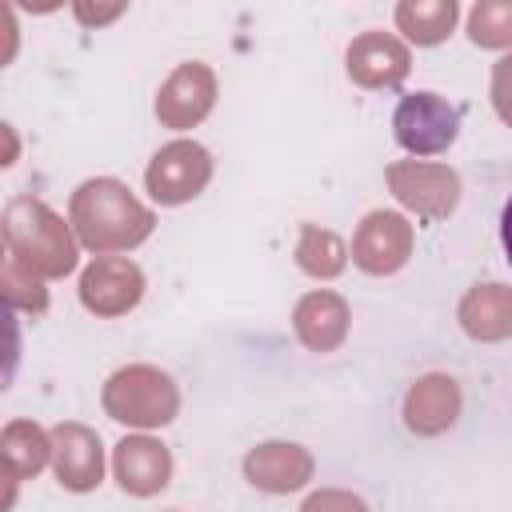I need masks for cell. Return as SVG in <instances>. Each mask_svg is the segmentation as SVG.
Here are the masks:
<instances>
[{
    "instance_id": "14",
    "label": "cell",
    "mask_w": 512,
    "mask_h": 512,
    "mask_svg": "<svg viewBox=\"0 0 512 512\" xmlns=\"http://www.w3.org/2000/svg\"><path fill=\"white\" fill-rule=\"evenodd\" d=\"M464 396L448 372H428L404 392V428L412 436H444L460 420Z\"/></svg>"
},
{
    "instance_id": "10",
    "label": "cell",
    "mask_w": 512,
    "mask_h": 512,
    "mask_svg": "<svg viewBox=\"0 0 512 512\" xmlns=\"http://www.w3.org/2000/svg\"><path fill=\"white\" fill-rule=\"evenodd\" d=\"M344 68L352 76V84L380 92V88H400L412 72V48L404 44V36L396 32H360L352 36L348 52H344Z\"/></svg>"
},
{
    "instance_id": "24",
    "label": "cell",
    "mask_w": 512,
    "mask_h": 512,
    "mask_svg": "<svg viewBox=\"0 0 512 512\" xmlns=\"http://www.w3.org/2000/svg\"><path fill=\"white\" fill-rule=\"evenodd\" d=\"M72 12H76V20L80 24H108V20H116L120 12H124V0H116V4H92V0H76L72 4Z\"/></svg>"
},
{
    "instance_id": "1",
    "label": "cell",
    "mask_w": 512,
    "mask_h": 512,
    "mask_svg": "<svg viewBox=\"0 0 512 512\" xmlns=\"http://www.w3.org/2000/svg\"><path fill=\"white\" fill-rule=\"evenodd\" d=\"M68 224L80 240V248L96 256L132 252L144 244L156 228V212L136 200V192L116 176H92L84 180L68 200Z\"/></svg>"
},
{
    "instance_id": "23",
    "label": "cell",
    "mask_w": 512,
    "mask_h": 512,
    "mask_svg": "<svg viewBox=\"0 0 512 512\" xmlns=\"http://www.w3.org/2000/svg\"><path fill=\"white\" fill-rule=\"evenodd\" d=\"M492 108L512 128V52L492 64Z\"/></svg>"
},
{
    "instance_id": "16",
    "label": "cell",
    "mask_w": 512,
    "mask_h": 512,
    "mask_svg": "<svg viewBox=\"0 0 512 512\" xmlns=\"http://www.w3.org/2000/svg\"><path fill=\"white\" fill-rule=\"evenodd\" d=\"M456 320L464 328V336L480 340V344H500L512 336V288L508 284H472L460 304H456Z\"/></svg>"
},
{
    "instance_id": "13",
    "label": "cell",
    "mask_w": 512,
    "mask_h": 512,
    "mask_svg": "<svg viewBox=\"0 0 512 512\" xmlns=\"http://www.w3.org/2000/svg\"><path fill=\"white\" fill-rule=\"evenodd\" d=\"M112 476L128 496H156L172 480V452L164 440L136 432L112 448Z\"/></svg>"
},
{
    "instance_id": "5",
    "label": "cell",
    "mask_w": 512,
    "mask_h": 512,
    "mask_svg": "<svg viewBox=\"0 0 512 512\" xmlns=\"http://www.w3.org/2000/svg\"><path fill=\"white\" fill-rule=\"evenodd\" d=\"M392 136L412 160L440 156L460 136V112L440 92H408L392 112Z\"/></svg>"
},
{
    "instance_id": "12",
    "label": "cell",
    "mask_w": 512,
    "mask_h": 512,
    "mask_svg": "<svg viewBox=\"0 0 512 512\" xmlns=\"http://www.w3.org/2000/svg\"><path fill=\"white\" fill-rule=\"evenodd\" d=\"M244 480L256 488V492H268V496H288V492H300L312 472H316V460L304 444H292V440H260L256 448L244 452Z\"/></svg>"
},
{
    "instance_id": "4",
    "label": "cell",
    "mask_w": 512,
    "mask_h": 512,
    "mask_svg": "<svg viewBox=\"0 0 512 512\" xmlns=\"http://www.w3.org/2000/svg\"><path fill=\"white\" fill-rule=\"evenodd\" d=\"M388 192L396 196V204H404L408 212L424 216V220H448L460 204V172L452 164L440 160H392L384 168Z\"/></svg>"
},
{
    "instance_id": "22",
    "label": "cell",
    "mask_w": 512,
    "mask_h": 512,
    "mask_svg": "<svg viewBox=\"0 0 512 512\" xmlns=\"http://www.w3.org/2000/svg\"><path fill=\"white\" fill-rule=\"evenodd\" d=\"M300 512H368V504L348 488H320L300 504Z\"/></svg>"
},
{
    "instance_id": "25",
    "label": "cell",
    "mask_w": 512,
    "mask_h": 512,
    "mask_svg": "<svg viewBox=\"0 0 512 512\" xmlns=\"http://www.w3.org/2000/svg\"><path fill=\"white\" fill-rule=\"evenodd\" d=\"M500 240H504V252H508V264H512V196L504 200V212H500Z\"/></svg>"
},
{
    "instance_id": "20",
    "label": "cell",
    "mask_w": 512,
    "mask_h": 512,
    "mask_svg": "<svg viewBox=\"0 0 512 512\" xmlns=\"http://www.w3.org/2000/svg\"><path fill=\"white\" fill-rule=\"evenodd\" d=\"M0 296H4V308H24L32 316H40L48 308V288L40 276H32L16 256H4L0 260Z\"/></svg>"
},
{
    "instance_id": "17",
    "label": "cell",
    "mask_w": 512,
    "mask_h": 512,
    "mask_svg": "<svg viewBox=\"0 0 512 512\" xmlns=\"http://www.w3.org/2000/svg\"><path fill=\"white\" fill-rule=\"evenodd\" d=\"M52 464V432H44L36 420H8L0 432V472H12L16 480H32Z\"/></svg>"
},
{
    "instance_id": "21",
    "label": "cell",
    "mask_w": 512,
    "mask_h": 512,
    "mask_svg": "<svg viewBox=\"0 0 512 512\" xmlns=\"http://www.w3.org/2000/svg\"><path fill=\"white\" fill-rule=\"evenodd\" d=\"M468 36L476 48H512V0H476L468 8Z\"/></svg>"
},
{
    "instance_id": "6",
    "label": "cell",
    "mask_w": 512,
    "mask_h": 512,
    "mask_svg": "<svg viewBox=\"0 0 512 512\" xmlns=\"http://www.w3.org/2000/svg\"><path fill=\"white\" fill-rule=\"evenodd\" d=\"M212 152L196 140H168L144 168V188L160 208H180L196 200L212 180Z\"/></svg>"
},
{
    "instance_id": "18",
    "label": "cell",
    "mask_w": 512,
    "mask_h": 512,
    "mask_svg": "<svg viewBox=\"0 0 512 512\" xmlns=\"http://www.w3.org/2000/svg\"><path fill=\"white\" fill-rule=\"evenodd\" d=\"M456 20H460L456 0H400L396 4V28L404 32V44H416V48L444 44Z\"/></svg>"
},
{
    "instance_id": "11",
    "label": "cell",
    "mask_w": 512,
    "mask_h": 512,
    "mask_svg": "<svg viewBox=\"0 0 512 512\" xmlns=\"http://www.w3.org/2000/svg\"><path fill=\"white\" fill-rule=\"evenodd\" d=\"M52 472L68 492H92L104 480V440L80 420H60L52 428Z\"/></svg>"
},
{
    "instance_id": "19",
    "label": "cell",
    "mask_w": 512,
    "mask_h": 512,
    "mask_svg": "<svg viewBox=\"0 0 512 512\" xmlns=\"http://www.w3.org/2000/svg\"><path fill=\"white\" fill-rule=\"evenodd\" d=\"M296 268L312 280H336L348 268L352 248L344 244L340 232L320 228V224H300V240H296Z\"/></svg>"
},
{
    "instance_id": "9",
    "label": "cell",
    "mask_w": 512,
    "mask_h": 512,
    "mask_svg": "<svg viewBox=\"0 0 512 512\" xmlns=\"http://www.w3.org/2000/svg\"><path fill=\"white\" fill-rule=\"evenodd\" d=\"M140 300H144V272L128 256H96L80 272V304L100 320L124 316Z\"/></svg>"
},
{
    "instance_id": "3",
    "label": "cell",
    "mask_w": 512,
    "mask_h": 512,
    "mask_svg": "<svg viewBox=\"0 0 512 512\" xmlns=\"http://www.w3.org/2000/svg\"><path fill=\"white\" fill-rule=\"evenodd\" d=\"M100 404L116 424L152 432L180 416V388L156 364H124L104 380Z\"/></svg>"
},
{
    "instance_id": "26",
    "label": "cell",
    "mask_w": 512,
    "mask_h": 512,
    "mask_svg": "<svg viewBox=\"0 0 512 512\" xmlns=\"http://www.w3.org/2000/svg\"><path fill=\"white\" fill-rule=\"evenodd\" d=\"M168 512H180V508H168Z\"/></svg>"
},
{
    "instance_id": "15",
    "label": "cell",
    "mask_w": 512,
    "mask_h": 512,
    "mask_svg": "<svg viewBox=\"0 0 512 512\" xmlns=\"http://www.w3.org/2000/svg\"><path fill=\"white\" fill-rule=\"evenodd\" d=\"M348 324H352V308L332 288L304 292L292 308V332L308 352H336L348 340Z\"/></svg>"
},
{
    "instance_id": "2",
    "label": "cell",
    "mask_w": 512,
    "mask_h": 512,
    "mask_svg": "<svg viewBox=\"0 0 512 512\" xmlns=\"http://www.w3.org/2000/svg\"><path fill=\"white\" fill-rule=\"evenodd\" d=\"M0 236L8 256H16L32 276L60 280L80 264V240L60 212L36 196H12L0 216Z\"/></svg>"
},
{
    "instance_id": "8",
    "label": "cell",
    "mask_w": 512,
    "mask_h": 512,
    "mask_svg": "<svg viewBox=\"0 0 512 512\" xmlns=\"http://www.w3.org/2000/svg\"><path fill=\"white\" fill-rule=\"evenodd\" d=\"M216 108V72L204 60H184L156 92V120L172 132L196 128Z\"/></svg>"
},
{
    "instance_id": "7",
    "label": "cell",
    "mask_w": 512,
    "mask_h": 512,
    "mask_svg": "<svg viewBox=\"0 0 512 512\" xmlns=\"http://www.w3.org/2000/svg\"><path fill=\"white\" fill-rule=\"evenodd\" d=\"M412 244H416L412 224L400 212L376 208L352 232V264L360 272H368V276H392V272H400L408 264Z\"/></svg>"
}]
</instances>
